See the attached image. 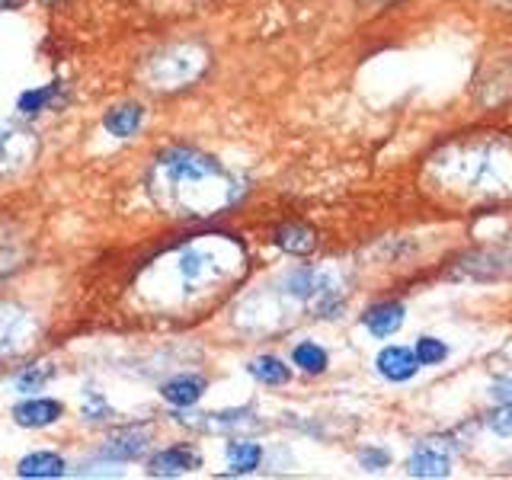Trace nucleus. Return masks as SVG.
<instances>
[{
	"label": "nucleus",
	"mask_w": 512,
	"mask_h": 480,
	"mask_svg": "<svg viewBox=\"0 0 512 480\" xmlns=\"http://www.w3.org/2000/svg\"><path fill=\"white\" fill-rule=\"evenodd\" d=\"M151 192L170 215L208 218L240 199V180L215 157L192 148H170L154 160Z\"/></svg>",
	"instance_id": "f257e3e1"
},
{
	"label": "nucleus",
	"mask_w": 512,
	"mask_h": 480,
	"mask_svg": "<svg viewBox=\"0 0 512 480\" xmlns=\"http://www.w3.org/2000/svg\"><path fill=\"white\" fill-rule=\"evenodd\" d=\"M429 183L461 202L512 199V141L461 138L429 157Z\"/></svg>",
	"instance_id": "f03ea898"
},
{
	"label": "nucleus",
	"mask_w": 512,
	"mask_h": 480,
	"mask_svg": "<svg viewBox=\"0 0 512 480\" xmlns=\"http://www.w3.org/2000/svg\"><path fill=\"white\" fill-rule=\"evenodd\" d=\"M170 276L180 301H196L218 292L244 272V247L224 234H208L192 240L170 256Z\"/></svg>",
	"instance_id": "7ed1b4c3"
},
{
	"label": "nucleus",
	"mask_w": 512,
	"mask_h": 480,
	"mask_svg": "<svg viewBox=\"0 0 512 480\" xmlns=\"http://www.w3.org/2000/svg\"><path fill=\"white\" fill-rule=\"evenodd\" d=\"M208 64V52L199 45H173V48H164V52H157L148 68H144V77H148V84L157 87V90H176V87H186L192 84Z\"/></svg>",
	"instance_id": "20e7f679"
},
{
	"label": "nucleus",
	"mask_w": 512,
	"mask_h": 480,
	"mask_svg": "<svg viewBox=\"0 0 512 480\" xmlns=\"http://www.w3.org/2000/svg\"><path fill=\"white\" fill-rule=\"evenodd\" d=\"M455 276H468L477 282H493V279H512V237L500 240L487 250H477L464 256L458 263Z\"/></svg>",
	"instance_id": "39448f33"
},
{
	"label": "nucleus",
	"mask_w": 512,
	"mask_h": 480,
	"mask_svg": "<svg viewBox=\"0 0 512 480\" xmlns=\"http://www.w3.org/2000/svg\"><path fill=\"white\" fill-rule=\"evenodd\" d=\"M39 144L36 135L23 125L0 122V173H16L23 170L32 157H36Z\"/></svg>",
	"instance_id": "423d86ee"
},
{
	"label": "nucleus",
	"mask_w": 512,
	"mask_h": 480,
	"mask_svg": "<svg viewBox=\"0 0 512 480\" xmlns=\"http://www.w3.org/2000/svg\"><path fill=\"white\" fill-rule=\"evenodd\" d=\"M448 468H452V455H448V448L436 439H426L416 445L407 461L410 477H426V480L448 477Z\"/></svg>",
	"instance_id": "0eeeda50"
},
{
	"label": "nucleus",
	"mask_w": 512,
	"mask_h": 480,
	"mask_svg": "<svg viewBox=\"0 0 512 480\" xmlns=\"http://www.w3.org/2000/svg\"><path fill=\"white\" fill-rule=\"evenodd\" d=\"M375 365L388 381H410L416 375V368H420V359L407 346H384Z\"/></svg>",
	"instance_id": "6e6552de"
},
{
	"label": "nucleus",
	"mask_w": 512,
	"mask_h": 480,
	"mask_svg": "<svg viewBox=\"0 0 512 480\" xmlns=\"http://www.w3.org/2000/svg\"><path fill=\"white\" fill-rule=\"evenodd\" d=\"M196 468H199V455L186 445L164 448V452H157L151 458V474H157V477H176V474H186Z\"/></svg>",
	"instance_id": "1a4fd4ad"
},
{
	"label": "nucleus",
	"mask_w": 512,
	"mask_h": 480,
	"mask_svg": "<svg viewBox=\"0 0 512 480\" xmlns=\"http://www.w3.org/2000/svg\"><path fill=\"white\" fill-rule=\"evenodd\" d=\"M362 324L368 327V333L378 336V340H384V336H394L400 330V324H404V304H397V301L375 304V308L365 311Z\"/></svg>",
	"instance_id": "9d476101"
},
{
	"label": "nucleus",
	"mask_w": 512,
	"mask_h": 480,
	"mask_svg": "<svg viewBox=\"0 0 512 480\" xmlns=\"http://www.w3.org/2000/svg\"><path fill=\"white\" fill-rule=\"evenodd\" d=\"M29 333V317L13 308V304H0V356H7L26 340Z\"/></svg>",
	"instance_id": "9b49d317"
},
{
	"label": "nucleus",
	"mask_w": 512,
	"mask_h": 480,
	"mask_svg": "<svg viewBox=\"0 0 512 480\" xmlns=\"http://www.w3.org/2000/svg\"><path fill=\"white\" fill-rule=\"evenodd\" d=\"M13 416H16V423H20V426L39 429V426H48V423L58 420V416H61V404H58V400H48V397L23 400V404H16Z\"/></svg>",
	"instance_id": "f8f14e48"
},
{
	"label": "nucleus",
	"mask_w": 512,
	"mask_h": 480,
	"mask_svg": "<svg viewBox=\"0 0 512 480\" xmlns=\"http://www.w3.org/2000/svg\"><path fill=\"white\" fill-rule=\"evenodd\" d=\"M167 404L173 407H192L199 404V397L205 394V381L196 378V375H180V378H170L164 388H160Z\"/></svg>",
	"instance_id": "ddd939ff"
},
{
	"label": "nucleus",
	"mask_w": 512,
	"mask_h": 480,
	"mask_svg": "<svg viewBox=\"0 0 512 480\" xmlns=\"http://www.w3.org/2000/svg\"><path fill=\"white\" fill-rule=\"evenodd\" d=\"M276 244L292 256H308L317 244V237L308 224H282L276 231Z\"/></svg>",
	"instance_id": "4468645a"
},
{
	"label": "nucleus",
	"mask_w": 512,
	"mask_h": 480,
	"mask_svg": "<svg viewBox=\"0 0 512 480\" xmlns=\"http://www.w3.org/2000/svg\"><path fill=\"white\" fill-rule=\"evenodd\" d=\"M144 448H148V439H144V432H122V436L109 439L106 448H103V458H112V461H135L144 455Z\"/></svg>",
	"instance_id": "2eb2a0df"
},
{
	"label": "nucleus",
	"mask_w": 512,
	"mask_h": 480,
	"mask_svg": "<svg viewBox=\"0 0 512 480\" xmlns=\"http://www.w3.org/2000/svg\"><path fill=\"white\" fill-rule=\"evenodd\" d=\"M141 119H144V109L141 106H135V103L119 106V109H112L109 116H106V132L116 135V138H128V135L138 132Z\"/></svg>",
	"instance_id": "dca6fc26"
},
{
	"label": "nucleus",
	"mask_w": 512,
	"mask_h": 480,
	"mask_svg": "<svg viewBox=\"0 0 512 480\" xmlns=\"http://www.w3.org/2000/svg\"><path fill=\"white\" fill-rule=\"evenodd\" d=\"M20 477H61L64 474V461L52 452H36V455H26L16 468Z\"/></svg>",
	"instance_id": "f3484780"
},
{
	"label": "nucleus",
	"mask_w": 512,
	"mask_h": 480,
	"mask_svg": "<svg viewBox=\"0 0 512 480\" xmlns=\"http://www.w3.org/2000/svg\"><path fill=\"white\" fill-rule=\"evenodd\" d=\"M260 458H263V448L256 442H231L228 445V464L234 474H250L260 468Z\"/></svg>",
	"instance_id": "a211bd4d"
},
{
	"label": "nucleus",
	"mask_w": 512,
	"mask_h": 480,
	"mask_svg": "<svg viewBox=\"0 0 512 480\" xmlns=\"http://www.w3.org/2000/svg\"><path fill=\"white\" fill-rule=\"evenodd\" d=\"M292 362L301 368V372H308V375H320V372H327V352L320 349L317 343H298L295 352H292Z\"/></svg>",
	"instance_id": "6ab92c4d"
},
{
	"label": "nucleus",
	"mask_w": 512,
	"mask_h": 480,
	"mask_svg": "<svg viewBox=\"0 0 512 480\" xmlns=\"http://www.w3.org/2000/svg\"><path fill=\"white\" fill-rule=\"evenodd\" d=\"M250 375L263 384H285L288 381V365L279 362L276 356H260L250 362Z\"/></svg>",
	"instance_id": "aec40b11"
},
{
	"label": "nucleus",
	"mask_w": 512,
	"mask_h": 480,
	"mask_svg": "<svg viewBox=\"0 0 512 480\" xmlns=\"http://www.w3.org/2000/svg\"><path fill=\"white\" fill-rule=\"evenodd\" d=\"M416 359H420V365H439L445 356H448V349L442 340H436V336H423V340H416Z\"/></svg>",
	"instance_id": "412c9836"
},
{
	"label": "nucleus",
	"mask_w": 512,
	"mask_h": 480,
	"mask_svg": "<svg viewBox=\"0 0 512 480\" xmlns=\"http://www.w3.org/2000/svg\"><path fill=\"white\" fill-rule=\"evenodd\" d=\"M52 378V365H32V368H26V372L16 378V391H39L42 384Z\"/></svg>",
	"instance_id": "4be33fe9"
},
{
	"label": "nucleus",
	"mask_w": 512,
	"mask_h": 480,
	"mask_svg": "<svg viewBox=\"0 0 512 480\" xmlns=\"http://www.w3.org/2000/svg\"><path fill=\"white\" fill-rule=\"evenodd\" d=\"M55 90H58V87H42V90H29V93H23V96H20V109H23V112H39V109L55 96Z\"/></svg>",
	"instance_id": "5701e85b"
},
{
	"label": "nucleus",
	"mask_w": 512,
	"mask_h": 480,
	"mask_svg": "<svg viewBox=\"0 0 512 480\" xmlns=\"http://www.w3.org/2000/svg\"><path fill=\"white\" fill-rule=\"evenodd\" d=\"M490 426L500 432V436H512V404L500 413H493L490 416Z\"/></svg>",
	"instance_id": "b1692460"
},
{
	"label": "nucleus",
	"mask_w": 512,
	"mask_h": 480,
	"mask_svg": "<svg viewBox=\"0 0 512 480\" xmlns=\"http://www.w3.org/2000/svg\"><path fill=\"white\" fill-rule=\"evenodd\" d=\"M490 394L500 400V404H512V378H500V381H493V388H490Z\"/></svg>",
	"instance_id": "393cba45"
},
{
	"label": "nucleus",
	"mask_w": 512,
	"mask_h": 480,
	"mask_svg": "<svg viewBox=\"0 0 512 480\" xmlns=\"http://www.w3.org/2000/svg\"><path fill=\"white\" fill-rule=\"evenodd\" d=\"M359 461L365 464L368 471H381L384 464H388V455H384V452H375V448H368V452L359 455Z\"/></svg>",
	"instance_id": "a878e982"
},
{
	"label": "nucleus",
	"mask_w": 512,
	"mask_h": 480,
	"mask_svg": "<svg viewBox=\"0 0 512 480\" xmlns=\"http://www.w3.org/2000/svg\"><path fill=\"white\" fill-rule=\"evenodd\" d=\"M487 4L500 7V10H512V0H487Z\"/></svg>",
	"instance_id": "bb28decb"
},
{
	"label": "nucleus",
	"mask_w": 512,
	"mask_h": 480,
	"mask_svg": "<svg viewBox=\"0 0 512 480\" xmlns=\"http://www.w3.org/2000/svg\"><path fill=\"white\" fill-rule=\"evenodd\" d=\"M362 4H368V7H384L388 0H362Z\"/></svg>",
	"instance_id": "cd10ccee"
}]
</instances>
